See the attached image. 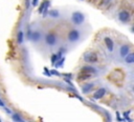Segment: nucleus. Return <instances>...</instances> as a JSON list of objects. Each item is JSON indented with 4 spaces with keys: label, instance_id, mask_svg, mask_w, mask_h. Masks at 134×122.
<instances>
[{
    "label": "nucleus",
    "instance_id": "obj_26",
    "mask_svg": "<svg viewBox=\"0 0 134 122\" xmlns=\"http://www.w3.org/2000/svg\"><path fill=\"white\" fill-rule=\"evenodd\" d=\"M0 122H1V120H0Z\"/></svg>",
    "mask_w": 134,
    "mask_h": 122
},
{
    "label": "nucleus",
    "instance_id": "obj_20",
    "mask_svg": "<svg viewBox=\"0 0 134 122\" xmlns=\"http://www.w3.org/2000/svg\"><path fill=\"white\" fill-rule=\"evenodd\" d=\"M45 3H46V0H44V1L42 2V4H41V7L39 8V13H40V14L43 13V10H44V8H45Z\"/></svg>",
    "mask_w": 134,
    "mask_h": 122
},
{
    "label": "nucleus",
    "instance_id": "obj_27",
    "mask_svg": "<svg viewBox=\"0 0 134 122\" xmlns=\"http://www.w3.org/2000/svg\"><path fill=\"white\" fill-rule=\"evenodd\" d=\"M82 1H84V0H82Z\"/></svg>",
    "mask_w": 134,
    "mask_h": 122
},
{
    "label": "nucleus",
    "instance_id": "obj_7",
    "mask_svg": "<svg viewBox=\"0 0 134 122\" xmlns=\"http://www.w3.org/2000/svg\"><path fill=\"white\" fill-rule=\"evenodd\" d=\"M130 53V45L129 44H123L119 48V56L122 58H125Z\"/></svg>",
    "mask_w": 134,
    "mask_h": 122
},
{
    "label": "nucleus",
    "instance_id": "obj_24",
    "mask_svg": "<svg viewBox=\"0 0 134 122\" xmlns=\"http://www.w3.org/2000/svg\"><path fill=\"white\" fill-rule=\"evenodd\" d=\"M5 112H6V113H8V114H12V111H11V110H10V108H8V107H6V108H5Z\"/></svg>",
    "mask_w": 134,
    "mask_h": 122
},
{
    "label": "nucleus",
    "instance_id": "obj_25",
    "mask_svg": "<svg viewBox=\"0 0 134 122\" xmlns=\"http://www.w3.org/2000/svg\"><path fill=\"white\" fill-rule=\"evenodd\" d=\"M52 74H53V75H57V76H60V74H59L58 72H56V70H53V72H52Z\"/></svg>",
    "mask_w": 134,
    "mask_h": 122
},
{
    "label": "nucleus",
    "instance_id": "obj_15",
    "mask_svg": "<svg viewBox=\"0 0 134 122\" xmlns=\"http://www.w3.org/2000/svg\"><path fill=\"white\" fill-rule=\"evenodd\" d=\"M24 40V33L22 31H19L18 35H17V43L18 44H22Z\"/></svg>",
    "mask_w": 134,
    "mask_h": 122
},
{
    "label": "nucleus",
    "instance_id": "obj_16",
    "mask_svg": "<svg viewBox=\"0 0 134 122\" xmlns=\"http://www.w3.org/2000/svg\"><path fill=\"white\" fill-rule=\"evenodd\" d=\"M64 61H65V58L64 57H62V58H60L56 63H55V65H56V67H61V66H63V64H64Z\"/></svg>",
    "mask_w": 134,
    "mask_h": 122
},
{
    "label": "nucleus",
    "instance_id": "obj_3",
    "mask_svg": "<svg viewBox=\"0 0 134 122\" xmlns=\"http://www.w3.org/2000/svg\"><path fill=\"white\" fill-rule=\"evenodd\" d=\"M83 58H84V61L87 62V63H96L98 61L97 54L94 53V52H87V53H85Z\"/></svg>",
    "mask_w": 134,
    "mask_h": 122
},
{
    "label": "nucleus",
    "instance_id": "obj_22",
    "mask_svg": "<svg viewBox=\"0 0 134 122\" xmlns=\"http://www.w3.org/2000/svg\"><path fill=\"white\" fill-rule=\"evenodd\" d=\"M38 3H39V0H32V5L33 7L38 5Z\"/></svg>",
    "mask_w": 134,
    "mask_h": 122
},
{
    "label": "nucleus",
    "instance_id": "obj_19",
    "mask_svg": "<svg viewBox=\"0 0 134 122\" xmlns=\"http://www.w3.org/2000/svg\"><path fill=\"white\" fill-rule=\"evenodd\" d=\"M58 60H59V58H58L57 55H52V56H51V63H52L53 65H55V63H56Z\"/></svg>",
    "mask_w": 134,
    "mask_h": 122
},
{
    "label": "nucleus",
    "instance_id": "obj_13",
    "mask_svg": "<svg viewBox=\"0 0 134 122\" xmlns=\"http://www.w3.org/2000/svg\"><path fill=\"white\" fill-rule=\"evenodd\" d=\"M12 119L14 122H25V120L20 116V114L18 113H15V114H12Z\"/></svg>",
    "mask_w": 134,
    "mask_h": 122
},
{
    "label": "nucleus",
    "instance_id": "obj_4",
    "mask_svg": "<svg viewBox=\"0 0 134 122\" xmlns=\"http://www.w3.org/2000/svg\"><path fill=\"white\" fill-rule=\"evenodd\" d=\"M58 42V37L53 33H47L45 35V43L48 46H55Z\"/></svg>",
    "mask_w": 134,
    "mask_h": 122
},
{
    "label": "nucleus",
    "instance_id": "obj_14",
    "mask_svg": "<svg viewBox=\"0 0 134 122\" xmlns=\"http://www.w3.org/2000/svg\"><path fill=\"white\" fill-rule=\"evenodd\" d=\"M48 15L51 17V18H59L60 17V12L58 10H50L48 12Z\"/></svg>",
    "mask_w": 134,
    "mask_h": 122
},
{
    "label": "nucleus",
    "instance_id": "obj_21",
    "mask_svg": "<svg viewBox=\"0 0 134 122\" xmlns=\"http://www.w3.org/2000/svg\"><path fill=\"white\" fill-rule=\"evenodd\" d=\"M111 2V0H102V5H107Z\"/></svg>",
    "mask_w": 134,
    "mask_h": 122
},
{
    "label": "nucleus",
    "instance_id": "obj_23",
    "mask_svg": "<svg viewBox=\"0 0 134 122\" xmlns=\"http://www.w3.org/2000/svg\"><path fill=\"white\" fill-rule=\"evenodd\" d=\"M5 106V103L3 102V100L0 99V107H4Z\"/></svg>",
    "mask_w": 134,
    "mask_h": 122
},
{
    "label": "nucleus",
    "instance_id": "obj_17",
    "mask_svg": "<svg viewBox=\"0 0 134 122\" xmlns=\"http://www.w3.org/2000/svg\"><path fill=\"white\" fill-rule=\"evenodd\" d=\"M90 76H91V75H89V74H84V73H82V74L79 76V79H81V80H86V79H89Z\"/></svg>",
    "mask_w": 134,
    "mask_h": 122
},
{
    "label": "nucleus",
    "instance_id": "obj_12",
    "mask_svg": "<svg viewBox=\"0 0 134 122\" xmlns=\"http://www.w3.org/2000/svg\"><path fill=\"white\" fill-rule=\"evenodd\" d=\"M125 62H126V63H128V64H132V63H134V54L130 52V53L125 57Z\"/></svg>",
    "mask_w": 134,
    "mask_h": 122
},
{
    "label": "nucleus",
    "instance_id": "obj_5",
    "mask_svg": "<svg viewBox=\"0 0 134 122\" xmlns=\"http://www.w3.org/2000/svg\"><path fill=\"white\" fill-rule=\"evenodd\" d=\"M118 20L123 23H128L130 20H131V15L128 11L126 10H123L118 13Z\"/></svg>",
    "mask_w": 134,
    "mask_h": 122
},
{
    "label": "nucleus",
    "instance_id": "obj_18",
    "mask_svg": "<svg viewBox=\"0 0 134 122\" xmlns=\"http://www.w3.org/2000/svg\"><path fill=\"white\" fill-rule=\"evenodd\" d=\"M48 7H49V1H48V0H46V3H45V8H44V10H43V15L45 16L47 13H48Z\"/></svg>",
    "mask_w": 134,
    "mask_h": 122
},
{
    "label": "nucleus",
    "instance_id": "obj_1",
    "mask_svg": "<svg viewBox=\"0 0 134 122\" xmlns=\"http://www.w3.org/2000/svg\"><path fill=\"white\" fill-rule=\"evenodd\" d=\"M71 22L74 25H81L85 22V15L81 12H73L71 15Z\"/></svg>",
    "mask_w": 134,
    "mask_h": 122
},
{
    "label": "nucleus",
    "instance_id": "obj_6",
    "mask_svg": "<svg viewBox=\"0 0 134 122\" xmlns=\"http://www.w3.org/2000/svg\"><path fill=\"white\" fill-rule=\"evenodd\" d=\"M29 38L33 41V42H39L42 39V33L40 31H34L33 33L30 34Z\"/></svg>",
    "mask_w": 134,
    "mask_h": 122
},
{
    "label": "nucleus",
    "instance_id": "obj_11",
    "mask_svg": "<svg viewBox=\"0 0 134 122\" xmlns=\"http://www.w3.org/2000/svg\"><path fill=\"white\" fill-rule=\"evenodd\" d=\"M94 87V84L93 83H87V84H84L83 87H82V92L83 94H88L92 91V88Z\"/></svg>",
    "mask_w": 134,
    "mask_h": 122
},
{
    "label": "nucleus",
    "instance_id": "obj_10",
    "mask_svg": "<svg viewBox=\"0 0 134 122\" xmlns=\"http://www.w3.org/2000/svg\"><path fill=\"white\" fill-rule=\"evenodd\" d=\"M106 88L105 87H101V88H98L94 94H93V99H101V98H103V97L106 95Z\"/></svg>",
    "mask_w": 134,
    "mask_h": 122
},
{
    "label": "nucleus",
    "instance_id": "obj_2",
    "mask_svg": "<svg viewBox=\"0 0 134 122\" xmlns=\"http://www.w3.org/2000/svg\"><path fill=\"white\" fill-rule=\"evenodd\" d=\"M80 38H81V33H80V31L76 29H72L71 31H69V33L67 35V40L71 43L79 41Z\"/></svg>",
    "mask_w": 134,
    "mask_h": 122
},
{
    "label": "nucleus",
    "instance_id": "obj_8",
    "mask_svg": "<svg viewBox=\"0 0 134 122\" xmlns=\"http://www.w3.org/2000/svg\"><path fill=\"white\" fill-rule=\"evenodd\" d=\"M82 73H84V74H96L97 73V69L93 66H90V65H85L82 67Z\"/></svg>",
    "mask_w": 134,
    "mask_h": 122
},
{
    "label": "nucleus",
    "instance_id": "obj_9",
    "mask_svg": "<svg viewBox=\"0 0 134 122\" xmlns=\"http://www.w3.org/2000/svg\"><path fill=\"white\" fill-rule=\"evenodd\" d=\"M104 41H105V44H106L107 48H108V51L109 52H113V50H114V42H113V40L110 37H105Z\"/></svg>",
    "mask_w": 134,
    "mask_h": 122
}]
</instances>
